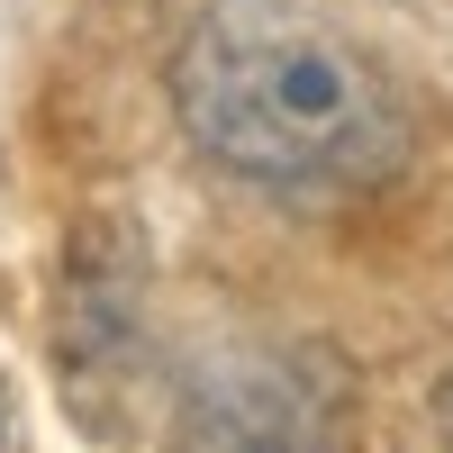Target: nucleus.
<instances>
[{
	"label": "nucleus",
	"mask_w": 453,
	"mask_h": 453,
	"mask_svg": "<svg viewBox=\"0 0 453 453\" xmlns=\"http://www.w3.org/2000/svg\"><path fill=\"white\" fill-rule=\"evenodd\" d=\"M0 444H10V390H0Z\"/></svg>",
	"instance_id": "20e7f679"
},
{
	"label": "nucleus",
	"mask_w": 453,
	"mask_h": 453,
	"mask_svg": "<svg viewBox=\"0 0 453 453\" xmlns=\"http://www.w3.org/2000/svg\"><path fill=\"white\" fill-rule=\"evenodd\" d=\"M164 82L191 155L273 200H363L418 155L408 82L309 0H200Z\"/></svg>",
	"instance_id": "f257e3e1"
},
{
	"label": "nucleus",
	"mask_w": 453,
	"mask_h": 453,
	"mask_svg": "<svg viewBox=\"0 0 453 453\" xmlns=\"http://www.w3.org/2000/svg\"><path fill=\"white\" fill-rule=\"evenodd\" d=\"M435 444L453 453V372H444V390H435Z\"/></svg>",
	"instance_id": "7ed1b4c3"
},
{
	"label": "nucleus",
	"mask_w": 453,
	"mask_h": 453,
	"mask_svg": "<svg viewBox=\"0 0 453 453\" xmlns=\"http://www.w3.org/2000/svg\"><path fill=\"white\" fill-rule=\"evenodd\" d=\"M173 453H326V390L299 381L290 354L209 363L181 390Z\"/></svg>",
	"instance_id": "f03ea898"
}]
</instances>
